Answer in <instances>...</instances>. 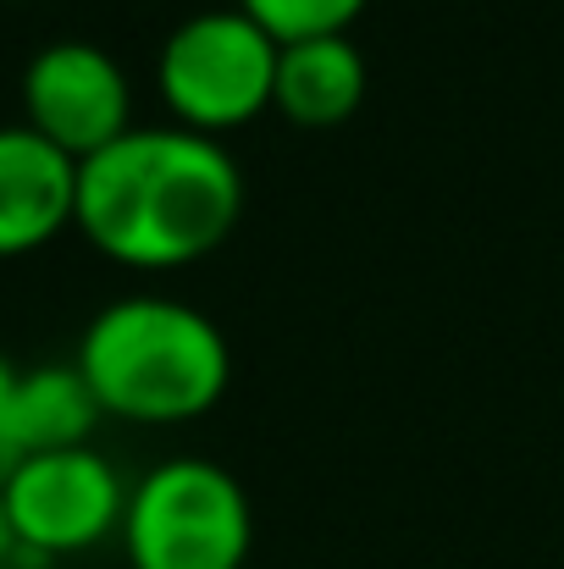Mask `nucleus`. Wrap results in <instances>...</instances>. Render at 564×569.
Here are the masks:
<instances>
[{"label": "nucleus", "instance_id": "obj_1", "mask_svg": "<svg viewBox=\"0 0 564 569\" xmlns=\"http://www.w3.org/2000/svg\"><path fill=\"white\" fill-rule=\"evenodd\" d=\"M244 216V167L221 139L188 128H128L78 161L72 227L128 271H178L216 254Z\"/></svg>", "mask_w": 564, "mask_h": 569}, {"label": "nucleus", "instance_id": "obj_2", "mask_svg": "<svg viewBox=\"0 0 564 569\" xmlns=\"http://www.w3.org/2000/svg\"><path fill=\"white\" fill-rule=\"evenodd\" d=\"M72 366L100 415L128 426H188L227 398L232 349L199 305L172 293H122L89 316Z\"/></svg>", "mask_w": 564, "mask_h": 569}, {"label": "nucleus", "instance_id": "obj_3", "mask_svg": "<svg viewBox=\"0 0 564 569\" xmlns=\"http://www.w3.org/2000/svg\"><path fill=\"white\" fill-rule=\"evenodd\" d=\"M128 569H249L255 503L216 459H167L128 487Z\"/></svg>", "mask_w": 564, "mask_h": 569}, {"label": "nucleus", "instance_id": "obj_4", "mask_svg": "<svg viewBox=\"0 0 564 569\" xmlns=\"http://www.w3.org/2000/svg\"><path fill=\"white\" fill-rule=\"evenodd\" d=\"M277 50L283 44L266 28H255L238 6L188 11L161 39L156 89H161L178 128L221 139V133L249 128L255 117L271 111Z\"/></svg>", "mask_w": 564, "mask_h": 569}, {"label": "nucleus", "instance_id": "obj_5", "mask_svg": "<svg viewBox=\"0 0 564 569\" xmlns=\"http://www.w3.org/2000/svg\"><path fill=\"white\" fill-rule=\"evenodd\" d=\"M11 531L22 559L17 565H56L100 548L122 531L128 487L117 465L95 448H61V453H28L0 481Z\"/></svg>", "mask_w": 564, "mask_h": 569}, {"label": "nucleus", "instance_id": "obj_6", "mask_svg": "<svg viewBox=\"0 0 564 569\" xmlns=\"http://www.w3.org/2000/svg\"><path fill=\"white\" fill-rule=\"evenodd\" d=\"M22 128L72 161L100 156L133 122V83L106 44L56 39L22 67Z\"/></svg>", "mask_w": 564, "mask_h": 569}, {"label": "nucleus", "instance_id": "obj_7", "mask_svg": "<svg viewBox=\"0 0 564 569\" xmlns=\"http://www.w3.org/2000/svg\"><path fill=\"white\" fill-rule=\"evenodd\" d=\"M78 210V161L44 144L33 128H0V260H22L61 232Z\"/></svg>", "mask_w": 564, "mask_h": 569}, {"label": "nucleus", "instance_id": "obj_8", "mask_svg": "<svg viewBox=\"0 0 564 569\" xmlns=\"http://www.w3.org/2000/svg\"><path fill=\"white\" fill-rule=\"evenodd\" d=\"M372 72L349 33L333 39H299L277 50V83L271 111L294 128H338L366 106Z\"/></svg>", "mask_w": 564, "mask_h": 569}, {"label": "nucleus", "instance_id": "obj_9", "mask_svg": "<svg viewBox=\"0 0 564 569\" xmlns=\"http://www.w3.org/2000/svg\"><path fill=\"white\" fill-rule=\"evenodd\" d=\"M100 420L106 415H100L89 381H83V371L72 360L67 366L17 371V387H11V448H17V459L89 448Z\"/></svg>", "mask_w": 564, "mask_h": 569}, {"label": "nucleus", "instance_id": "obj_10", "mask_svg": "<svg viewBox=\"0 0 564 569\" xmlns=\"http://www.w3.org/2000/svg\"><path fill=\"white\" fill-rule=\"evenodd\" d=\"M232 6H238L255 28H266L277 44H299V39L349 33L372 0H232Z\"/></svg>", "mask_w": 564, "mask_h": 569}, {"label": "nucleus", "instance_id": "obj_11", "mask_svg": "<svg viewBox=\"0 0 564 569\" xmlns=\"http://www.w3.org/2000/svg\"><path fill=\"white\" fill-rule=\"evenodd\" d=\"M11 387H17V366L0 355V481L17 465V448H11Z\"/></svg>", "mask_w": 564, "mask_h": 569}, {"label": "nucleus", "instance_id": "obj_12", "mask_svg": "<svg viewBox=\"0 0 564 569\" xmlns=\"http://www.w3.org/2000/svg\"><path fill=\"white\" fill-rule=\"evenodd\" d=\"M22 559V548H17V531H11V515H6V498H0V569H11Z\"/></svg>", "mask_w": 564, "mask_h": 569}]
</instances>
